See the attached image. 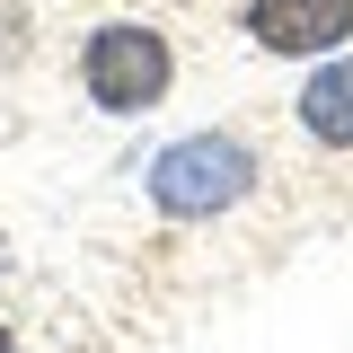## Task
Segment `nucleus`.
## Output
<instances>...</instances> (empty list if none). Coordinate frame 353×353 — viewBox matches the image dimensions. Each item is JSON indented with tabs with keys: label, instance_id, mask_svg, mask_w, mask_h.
I'll return each mask as SVG.
<instances>
[{
	"label": "nucleus",
	"instance_id": "nucleus-1",
	"mask_svg": "<svg viewBox=\"0 0 353 353\" xmlns=\"http://www.w3.org/2000/svg\"><path fill=\"white\" fill-rule=\"evenodd\" d=\"M256 150L239 141V132H185V141H168L159 159H150V203L168 221H221L239 212L248 194H256Z\"/></svg>",
	"mask_w": 353,
	"mask_h": 353
},
{
	"label": "nucleus",
	"instance_id": "nucleus-2",
	"mask_svg": "<svg viewBox=\"0 0 353 353\" xmlns=\"http://www.w3.org/2000/svg\"><path fill=\"white\" fill-rule=\"evenodd\" d=\"M176 80V53L159 27H141V18H106V27H88L80 44V88L97 115H150Z\"/></svg>",
	"mask_w": 353,
	"mask_h": 353
},
{
	"label": "nucleus",
	"instance_id": "nucleus-3",
	"mask_svg": "<svg viewBox=\"0 0 353 353\" xmlns=\"http://www.w3.org/2000/svg\"><path fill=\"white\" fill-rule=\"evenodd\" d=\"M248 36L283 62L309 53H345L353 44V0H248Z\"/></svg>",
	"mask_w": 353,
	"mask_h": 353
},
{
	"label": "nucleus",
	"instance_id": "nucleus-4",
	"mask_svg": "<svg viewBox=\"0 0 353 353\" xmlns=\"http://www.w3.org/2000/svg\"><path fill=\"white\" fill-rule=\"evenodd\" d=\"M301 132L318 141V150H353V53H327L318 71L301 80Z\"/></svg>",
	"mask_w": 353,
	"mask_h": 353
},
{
	"label": "nucleus",
	"instance_id": "nucleus-5",
	"mask_svg": "<svg viewBox=\"0 0 353 353\" xmlns=\"http://www.w3.org/2000/svg\"><path fill=\"white\" fill-rule=\"evenodd\" d=\"M0 353H18V345H9V327H0Z\"/></svg>",
	"mask_w": 353,
	"mask_h": 353
}]
</instances>
